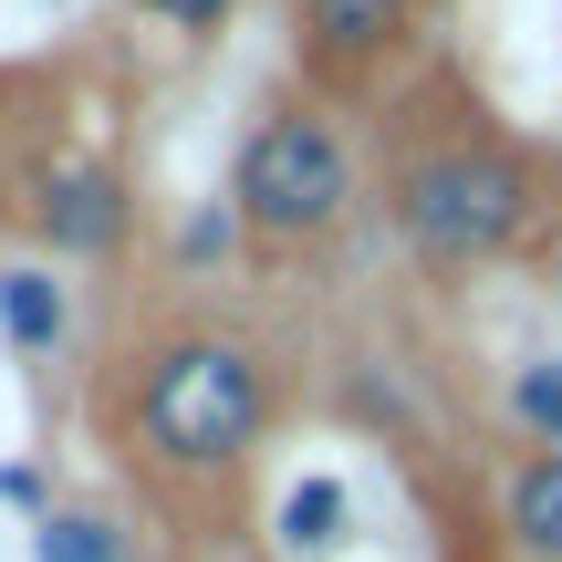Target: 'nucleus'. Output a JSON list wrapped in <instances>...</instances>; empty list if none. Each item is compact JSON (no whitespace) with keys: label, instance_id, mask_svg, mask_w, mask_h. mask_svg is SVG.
<instances>
[{"label":"nucleus","instance_id":"nucleus-9","mask_svg":"<svg viewBox=\"0 0 562 562\" xmlns=\"http://www.w3.org/2000/svg\"><path fill=\"white\" fill-rule=\"evenodd\" d=\"M32 562H125V521H104V510H42Z\"/></svg>","mask_w":562,"mask_h":562},{"label":"nucleus","instance_id":"nucleus-1","mask_svg":"<svg viewBox=\"0 0 562 562\" xmlns=\"http://www.w3.org/2000/svg\"><path fill=\"white\" fill-rule=\"evenodd\" d=\"M271 417H281V375L240 334H209V323L157 334L136 355V375H125V406H115L125 448H136L157 480H178V490L240 480L250 448L271 438Z\"/></svg>","mask_w":562,"mask_h":562},{"label":"nucleus","instance_id":"nucleus-12","mask_svg":"<svg viewBox=\"0 0 562 562\" xmlns=\"http://www.w3.org/2000/svg\"><path fill=\"white\" fill-rule=\"evenodd\" d=\"M229 229H240L229 209H199V220H188V240H178V261H220V250H229Z\"/></svg>","mask_w":562,"mask_h":562},{"label":"nucleus","instance_id":"nucleus-3","mask_svg":"<svg viewBox=\"0 0 562 562\" xmlns=\"http://www.w3.org/2000/svg\"><path fill=\"white\" fill-rule=\"evenodd\" d=\"M344 209H355V146H344L334 115L281 104V115H261L240 136V157H229V220L250 240L313 250L323 229H344Z\"/></svg>","mask_w":562,"mask_h":562},{"label":"nucleus","instance_id":"nucleus-8","mask_svg":"<svg viewBox=\"0 0 562 562\" xmlns=\"http://www.w3.org/2000/svg\"><path fill=\"white\" fill-rule=\"evenodd\" d=\"M344 531H355V501H344V480H302L292 501H281V552H334Z\"/></svg>","mask_w":562,"mask_h":562},{"label":"nucleus","instance_id":"nucleus-11","mask_svg":"<svg viewBox=\"0 0 562 562\" xmlns=\"http://www.w3.org/2000/svg\"><path fill=\"white\" fill-rule=\"evenodd\" d=\"M136 11H146V21H167V32H220L240 0H136Z\"/></svg>","mask_w":562,"mask_h":562},{"label":"nucleus","instance_id":"nucleus-2","mask_svg":"<svg viewBox=\"0 0 562 562\" xmlns=\"http://www.w3.org/2000/svg\"><path fill=\"white\" fill-rule=\"evenodd\" d=\"M531 209H542V178H531L521 146L501 136H438L396 167V240L417 250L427 271H480L510 261L531 240Z\"/></svg>","mask_w":562,"mask_h":562},{"label":"nucleus","instance_id":"nucleus-7","mask_svg":"<svg viewBox=\"0 0 562 562\" xmlns=\"http://www.w3.org/2000/svg\"><path fill=\"white\" fill-rule=\"evenodd\" d=\"M0 334H11V355H53L63 344V281L53 271H0Z\"/></svg>","mask_w":562,"mask_h":562},{"label":"nucleus","instance_id":"nucleus-5","mask_svg":"<svg viewBox=\"0 0 562 562\" xmlns=\"http://www.w3.org/2000/svg\"><path fill=\"white\" fill-rule=\"evenodd\" d=\"M292 32H302L313 83H364L385 53H406L417 0H292Z\"/></svg>","mask_w":562,"mask_h":562},{"label":"nucleus","instance_id":"nucleus-13","mask_svg":"<svg viewBox=\"0 0 562 562\" xmlns=\"http://www.w3.org/2000/svg\"><path fill=\"white\" fill-rule=\"evenodd\" d=\"M0 501H11V510H42V469L11 459V469H0Z\"/></svg>","mask_w":562,"mask_h":562},{"label":"nucleus","instance_id":"nucleus-6","mask_svg":"<svg viewBox=\"0 0 562 562\" xmlns=\"http://www.w3.org/2000/svg\"><path fill=\"white\" fill-rule=\"evenodd\" d=\"M501 542H510V562H562V448H521L510 459Z\"/></svg>","mask_w":562,"mask_h":562},{"label":"nucleus","instance_id":"nucleus-10","mask_svg":"<svg viewBox=\"0 0 562 562\" xmlns=\"http://www.w3.org/2000/svg\"><path fill=\"white\" fill-rule=\"evenodd\" d=\"M510 427L531 448H562V364H521L510 375Z\"/></svg>","mask_w":562,"mask_h":562},{"label":"nucleus","instance_id":"nucleus-4","mask_svg":"<svg viewBox=\"0 0 562 562\" xmlns=\"http://www.w3.org/2000/svg\"><path fill=\"white\" fill-rule=\"evenodd\" d=\"M32 229L63 261H115V250L136 240V188L104 157H63V167H42V188H32Z\"/></svg>","mask_w":562,"mask_h":562}]
</instances>
